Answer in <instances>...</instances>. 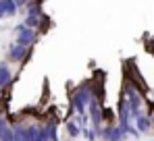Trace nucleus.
I'll return each mask as SVG.
<instances>
[{
  "instance_id": "obj_1",
  "label": "nucleus",
  "mask_w": 154,
  "mask_h": 141,
  "mask_svg": "<svg viewBox=\"0 0 154 141\" xmlns=\"http://www.w3.org/2000/svg\"><path fill=\"white\" fill-rule=\"evenodd\" d=\"M31 56H33V48L21 46V44H17L15 40L6 46V52H4V60H6L8 64H17L19 69L25 67L27 62L31 60Z\"/></svg>"
},
{
  "instance_id": "obj_2",
  "label": "nucleus",
  "mask_w": 154,
  "mask_h": 141,
  "mask_svg": "<svg viewBox=\"0 0 154 141\" xmlns=\"http://www.w3.org/2000/svg\"><path fill=\"white\" fill-rule=\"evenodd\" d=\"M13 35H15V42L21 44V46L35 48V44L40 42V31H35L33 27H27L23 21L13 27Z\"/></svg>"
},
{
  "instance_id": "obj_3",
  "label": "nucleus",
  "mask_w": 154,
  "mask_h": 141,
  "mask_svg": "<svg viewBox=\"0 0 154 141\" xmlns=\"http://www.w3.org/2000/svg\"><path fill=\"white\" fill-rule=\"evenodd\" d=\"M129 135L117 124V122H112V124H102L100 129H98V139L102 141H125Z\"/></svg>"
},
{
  "instance_id": "obj_4",
  "label": "nucleus",
  "mask_w": 154,
  "mask_h": 141,
  "mask_svg": "<svg viewBox=\"0 0 154 141\" xmlns=\"http://www.w3.org/2000/svg\"><path fill=\"white\" fill-rule=\"evenodd\" d=\"M19 79V73H13L11 64L6 60H0V89H11Z\"/></svg>"
},
{
  "instance_id": "obj_5",
  "label": "nucleus",
  "mask_w": 154,
  "mask_h": 141,
  "mask_svg": "<svg viewBox=\"0 0 154 141\" xmlns=\"http://www.w3.org/2000/svg\"><path fill=\"white\" fill-rule=\"evenodd\" d=\"M27 135H29V141H48L46 124H44L42 120H31V122H27Z\"/></svg>"
},
{
  "instance_id": "obj_6",
  "label": "nucleus",
  "mask_w": 154,
  "mask_h": 141,
  "mask_svg": "<svg viewBox=\"0 0 154 141\" xmlns=\"http://www.w3.org/2000/svg\"><path fill=\"white\" fill-rule=\"evenodd\" d=\"M19 15V8L15 4V0H0V23L6 19H13Z\"/></svg>"
},
{
  "instance_id": "obj_7",
  "label": "nucleus",
  "mask_w": 154,
  "mask_h": 141,
  "mask_svg": "<svg viewBox=\"0 0 154 141\" xmlns=\"http://www.w3.org/2000/svg\"><path fill=\"white\" fill-rule=\"evenodd\" d=\"M133 127L137 129L140 135L150 133V131H152V124H150V116H148V112H140L137 116L133 118Z\"/></svg>"
},
{
  "instance_id": "obj_8",
  "label": "nucleus",
  "mask_w": 154,
  "mask_h": 141,
  "mask_svg": "<svg viewBox=\"0 0 154 141\" xmlns=\"http://www.w3.org/2000/svg\"><path fill=\"white\" fill-rule=\"evenodd\" d=\"M65 133H67V137L73 141L77 139L79 135H81V129H79V124H77L75 118H65Z\"/></svg>"
},
{
  "instance_id": "obj_9",
  "label": "nucleus",
  "mask_w": 154,
  "mask_h": 141,
  "mask_svg": "<svg viewBox=\"0 0 154 141\" xmlns=\"http://www.w3.org/2000/svg\"><path fill=\"white\" fill-rule=\"evenodd\" d=\"M0 141H15L13 139V127L8 122V116L0 122Z\"/></svg>"
},
{
  "instance_id": "obj_10",
  "label": "nucleus",
  "mask_w": 154,
  "mask_h": 141,
  "mask_svg": "<svg viewBox=\"0 0 154 141\" xmlns=\"http://www.w3.org/2000/svg\"><path fill=\"white\" fill-rule=\"evenodd\" d=\"M81 137L88 139V141H96L98 139V133H96L92 127H85V129H81Z\"/></svg>"
},
{
  "instance_id": "obj_11",
  "label": "nucleus",
  "mask_w": 154,
  "mask_h": 141,
  "mask_svg": "<svg viewBox=\"0 0 154 141\" xmlns=\"http://www.w3.org/2000/svg\"><path fill=\"white\" fill-rule=\"evenodd\" d=\"M4 118H6V110H4V108H2V106H0V122H2V120H4Z\"/></svg>"
},
{
  "instance_id": "obj_12",
  "label": "nucleus",
  "mask_w": 154,
  "mask_h": 141,
  "mask_svg": "<svg viewBox=\"0 0 154 141\" xmlns=\"http://www.w3.org/2000/svg\"><path fill=\"white\" fill-rule=\"evenodd\" d=\"M150 141H154V139H150Z\"/></svg>"
}]
</instances>
